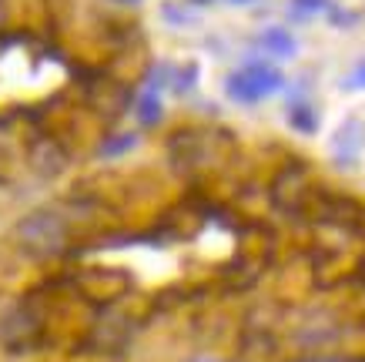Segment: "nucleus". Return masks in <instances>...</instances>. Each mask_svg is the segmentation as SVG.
<instances>
[{
  "instance_id": "9",
  "label": "nucleus",
  "mask_w": 365,
  "mask_h": 362,
  "mask_svg": "<svg viewBox=\"0 0 365 362\" xmlns=\"http://www.w3.org/2000/svg\"><path fill=\"white\" fill-rule=\"evenodd\" d=\"M342 91H365V61H359L349 71V77L342 81Z\"/></svg>"
},
{
  "instance_id": "10",
  "label": "nucleus",
  "mask_w": 365,
  "mask_h": 362,
  "mask_svg": "<svg viewBox=\"0 0 365 362\" xmlns=\"http://www.w3.org/2000/svg\"><path fill=\"white\" fill-rule=\"evenodd\" d=\"M295 7H302V11H325L329 7V0H292Z\"/></svg>"
},
{
  "instance_id": "1",
  "label": "nucleus",
  "mask_w": 365,
  "mask_h": 362,
  "mask_svg": "<svg viewBox=\"0 0 365 362\" xmlns=\"http://www.w3.org/2000/svg\"><path fill=\"white\" fill-rule=\"evenodd\" d=\"M225 88H228V98L238 101V104H258V101L272 98L278 88H285V74L272 64L252 61V64H245L242 71L228 74Z\"/></svg>"
},
{
  "instance_id": "12",
  "label": "nucleus",
  "mask_w": 365,
  "mask_h": 362,
  "mask_svg": "<svg viewBox=\"0 0 365 362\" xmlns=\"http://www.w3.org/2000/svg\"><path fill=\"white\" fill-rule=\"evenodd\" d=\"M191 362H215V359H205V356H201V359H191Z\"/></svg>"
},
{
  "instance_id": "13",
  "label": "nucleus",
  "mask_w": 365,
  "mask_h": 362,
  "mask_svg": "<svg viewBox=\"0 0 365 362\" xmlns=\"http://www.w3.org/2000/svg\"><path fill=\"white\" fill-rule=\"evenodd\" d=\"M131 4H134V0H131Z\"/></svg>"
},
{
  "instance_id": "3",
  "label": "nucleus",
  "mask_w": 365,
  "mask_h": 362,
  "mask_svg": "<svg viewBox=\"0 0 365 362\" xmlns=\"http://www.w3.org/2000/svg\"><path fill=\"white\" fill-rule=\"evenodd\" d=\"M365 151V121L362 118H345L339 131L332 134V161L342 168H355Z\"/></svg>"
},
{
  "instance_id": "4",
  "label": "nucleus",
  "mask_w": 365,
  "mask_h": 362,
  "mask_svg": "<svg viewBox=\"0 0 365 362\" xmlns=\"http://www.w3.org/2000/svg\"><path fill=\"white\" fill-rule=\"evenodd\" d=\"M258 44L265 47L268 54H275V57H295L299 54V41H295L285 27H268V31H262Z\"/></svg>"
},
{
  "instance_id": "8",
  "label": "nucleus",
  "mask_w": 365,
  "mask_h": 362,
  "mask_svg": "<svg viewBox=\"0 0 365 362\" xmlns=\"http://www.w3.org/2000/svg\"><path fill=\"white\" fill-rule=\"evenodd\" d=\"M131 148H134V134H114V138H108V144H101V154L114 158V154H124Z\"/></svg>"
},
{
  "instance_id": "2",
  "label": "nucleus",
  "mask_w": 365,
  "mask_h": 362,
  "mask_svg": "<svg viewBox=\"0 0 365 362\" xmlns=\"http://www.w3.org/2000/svg\"><path fill=\"white\" fill-rule=\"evenodd\" d=\"M21 241L34 252H57L64 245V221L51 211H31L17 228Z\"/></svg>"
},
{
  "instance_id": "7",
  "label": "nucleus",
  "mask_w": 365,
  "mask_h": 362,
  "mask_svg": "<svg viewBox=\"0 0 365 362\" xmlns=\"http://www.w3.org/2000/svg\"><path fill=\"white\" fill-rule=\"evenodd\" d=\"M195 84H198V64H195V61H188L181 71H171V88H175L178 94H188Z\"/></svg>"
},
{
  "instance_id": "5",
  "label": "nucleus",
  "mask_w": 365,
  "mask_h": 362,
  "mask_svg": "<svg viewBox=\"0 0 365 362\" xmlns=\"http://www.w3.org/2000/svg\"><path fill=\"white\" fill-rule=\"evenodd\" d=\"M288 124L295 128L299 134H315L319 131V111H315V104H309V101H292L288 104Z\"/></svg>"
},
{
  "instance_id": "6",
  "label": "nucleus",
  "mask_w": 365,
  "mask_h": 362,
  "mask_svg": "<svg viewBox=\"0 0 365 362\" xmlns=\"http://www.w3.org/2000/svg\"><path fill=\"white\" fill-rule=\"evenodd\" d=\"M138 118H141V124H155V121L161 118V98H158V88H148L141 94V101H138Z\"/></svg>"
},
{
  "instance_id": "11",
  "label": "nucleus",
  "mask_w": 365,
  "mask_h": 362,
  "mask_svg": "<svg viewBox=\"0 0 365 362\" xmlns=\"http://www.w3.org/2000/svg\"><path fill=\"white\" fill-rule=\"evenodd\" d=\"M191 4H215V0H191ZM225 4H235V7H245V4H255V0H225Z\"/></svg>"
}]
</instances>
